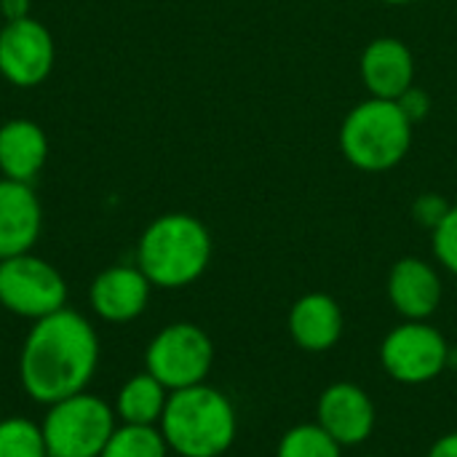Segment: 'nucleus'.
I'll use <instances>...</instances> for the list:
<instances>
[{"mask_svg": "<svg viewBox=\"0 0 457 457\" xmlns=\"http://www.w3.org/2000/svg\"><path fill=\"white\" fill-rule=\"evenodd\" d=\"M99 364V337L86 316L62 308L32 321L19 353V380L37 404L83 394Z\"/></svg>", "mask_w": 457, "mask_h": 457, "instance_id": "obj_1", "label": "nucleus"}, {"mask_svg": "<svg viewBox=\"0 0 457 457\" xmlns=\"http://www.w3.org/2000/svg\"><path fill=\"white\" fill-rule=\"evenodd\" d=\"M212 252V233L198 217L187 212H169L142 230L137 244V268L158 289H182L206 273Z\"/></svg>", "mask_w": 457, "mask_h": 457, "instance_id": "obj_2", "label": "nucleus"}, {"mask_svg": "<svg viewBox=\"0 0 457 457\" xmlns=\"http://www.w3.org/2000/svg\"><path fill=\"white\" fill-rule=\"evenodd\" d=\"M169 450L179 457H222L236 442L238 415L214 386L171 391L158 423Z\"/></svg>", "mask_w": 457, "mask_h": 457, "instance_id": "obj_3", "label": "nucleus"}, {"mask_svg": "<svg viewBox=\"0 0 457 457\" xmlns=\"http://www.w3.org/2000/svg\"><path fill=\"white\" fill-rule=\"evenodd\" d=\"M415 137V123L399 107L396 99L370 96L351 107L340 126V153L343 158L367 174H383L396 169Z\"/></svg>", "mask_w": 457, "mask_h": 457, "instance_id": "obj_4", "label": "nucleus"}, {"mask_svg": "<svg viewBox=\"0 0 457 457\" xmlns=\"http://www.w3.org/2000/svg\"><path fill=\"white\" fill-rule=\"evenodd\" d=\"M48 457H99L115 426V410L83 391L48 407L43 423Z\"/></svg>", "mask_w": 457, "mask_h": 457, "instance_id": "obj_5", "label": "nucleus"}, {"mask_svg": "<svg viewBox=\"0 0 457 457\" xmlns=\"http://www.w3.org/2000/svg\"><path fill=\"white\" fill-rule=\"evenodd\" d=\"M380 364L394 383L426 386L453 364V348L434 324L402 321L383 337Z\"/></svg>", "mask_w": 457, "mask_h": 457, "instance_id": "obj_6", "label": "nucleus"}, {"mask_svg": "<svg viewBox=\"0 0 457 457\" xmlns=\"http://www.w3.org/2000/svg\"><path fill=\"white\" fill-rule=\"evenodd\" d=\"M214 364L212 337L190 321L163 327L145 351L147 372L169 391H182L206 383Z\"/></svg>", "mask_w": 457, "mask_h": 457, "instance_id": "obj_7", "label": "nucleus"}, {"mask_svg": "<svg viewBox=\"0 0 457 457\" xmlns=\"http://www.w3.org/2000/svg\"><path fill=\"white\" fill-rule=\"evenodd\" d=\"M0 305L19 319H46L67 308V281L32 252L0 260Z\"/></svg>", "mask_w": 457, "mask_h": 457, "instance_id": "obj_8", "label": "nucleus"}, {"mask_svg": "<svg viewBox=\"0 0 457 457\" xmlns=\"http://www.w3.org/2000/svg\"><path fill=\"white\" fill-rule=\"evenodd\" d=\"M56 48L51 32L32 16L5 21L0 29V75L19 88L40 86L54 70Z\"/></svg>", "mask_w": 457, "mask_h": 457, "instance_id": "obj_9", "label": "nucleus"}, {"mask_svg": "<svg viewBox=\"0 0 457 457\" xmlns=\"http://www.w3.org/2000/svg\"><path fill=\"white\" fill-rule=\"evenodd\" d=\"M316 423L345 450L364 445L378 423L372 396L348 380L332 383L316 402Z\"/></svg>", "mask_w": 457, "mask_h": 457, "instance_id": "obj_10", "label": "nucleus"}, {"mask_svg": "<svg viewBox=\"0 0 457 457\" xmlns=\"http://www.w3.org/2000/svg\"><path fill=\"white\" fill-rule=\"evenodd\" d=\"M386 292L404 321H428L442 305L445 287L439 270L428 260L402 257L388 270Z\"/></svg>", "mask_w": 457, "mask_h": 457, "instance_id": "obj_11", "label": "nucleus"}, {"mask_svg": "<svg viewBox=\"0 0 457 457\" xmlns=\"http://www.w3.org/2000/svg\"><path fill=\"white\" fill-rule=\"evenodd\" d=\"M150 292L153 284L137 265H112L91 281L88 303L99 319L110 324H129L145 313Z\"/></svg>", "mask_w": 457, "mask_h": 457, "instance_id": "obj_12", "label": "nucleus"}, {"mask_svg": "<svg viewBox=\"0 0 457 457\" xmlns=\"http://www.w3.org/2000/svg\"><path fill=\"white\" fill-rule=\"evenodd\" d=\"M359 72L370 96L399 99L410 86H415V54L399 37H375L361 51Z\"/></svg>", "mask_w": 457, "mask_h": 457, "instance_id": "obj_13", "label": "nucleus"}, {"mask_svg": "<svg viewBox=\"0 0 457 457\" xmlns=\"http://www.w3.org/2000/svg\"><path fill=\"white\" fill-rule=\"evenodd\" d=\"M40 228L43 212L32 185L0 177V260L32 252Z\"/></svg>", "mask_w": 457, "mask_h": 457, "instance_id": "obj_14", "label": "nucleus"}, {"mask_svg": "<svg viewBox=\"0 0 457 457\" xmlns=\"http://www.w3.org/2000/svg\"><path fill=\"white\" fill-rule=\"evenodd\" d=\"M295 345L305 353H327L335 348L345 329L340 303L327 292H308L295 300L287 316Z\"/></svg>", "mask_w": 457, "mask_h": 457, "instance_id": "obj_15", "label": "nucleus"}, {"mask_svg": "<svg viewBox=\"0 0 457 457\" xmlns=\"http://www.w3.org/2000/svg\"><path fill=\"white\" fill-rule=\"evenodd\" d=\"M48 161V137L29 118H11L0 126V171L8 179L27 182L43 171Z\"/></svg>", "mask_w": 457, "mask_h": 457, "instance_id": "obj_16", "label": "nucleus"}, {"mask_svg": "<svg viewBox=\"0 0 457 457\" xmlns=\"http://www.w3.org/2000/svg\"><path fill=\"white\" fill-rule=\"evenodd\" d=\"M169 388L147 370L129 378L115 396V418L129 426H158L169 402Z\"/></svg>", "mask_w": 457, "mask_h": 457, "instance_id": "obj_17", "label": "nucleus"}, {"mask_svg": "<svg viewBox=\"0 0 457 457\" xmlns=\"http://www.w3.org/2000/svg\"><path fill=\"white\" fill-rule=\"evenodd\" d=\"M169 445L158 426H129L112 431L99 457H169Z\"/></svg>", "mask_w": 457, "mask_h": 457, "instance_id": "obj_18", "label": "nucleus"}, {"mask_svg": "<svg viewBox=\"0 0 457 457\" xmlns=\"http://www.w3.org/2000/svg\"><path fill=\"white\" fill-rule=\"evenodd\" d=\"M276 457H343V447L319 423H297L278 439Z\"/></svg>", "mask_w": 457, "mask_h": 457, "instance_id": "obj_19", "label": "nucleus"}, {"mask_svg": "<svg viewBox=\"0 0 457 457\" xmlns=\"http://www.w3.org/2000/svg\"><path fill=\"white\" fill-rule=\"evenodd\" d=\"M0 457H48L40 423L16 415L0 420Z\"/></svg>", "mask_w": 457, "mask_h": 457, "instance_id": "obj_20", "label": "nucleus"}, {"mask_svg": "<svg viewBox=\"0 0 457 457\" xmlns=\"http://www.w3.org/2000/svg\"><path fill=\"white\" fill-rule=\"evenodd\" d=\"M431 249L436 262L447 273L457 276V204H453V209L439 222V228L431 230Z\"/></svg>", "mask_w": 457, "mask_h": 457, "instance_id": "obj_21", "label": "nucleus"}, {"mask_svg": "<svg viewBox=\"0 0 457 457\" xmlns=\"http://www.w3.org/2000/svg\"><path fill=\"white\" fill-rule=\"evenodd\" d=\"M450 209H453V204L445 195H439V193H420L412 201V220L420 228L434 230V228H439V222L447 217Z\"/></svg>", "mask_w": 457, "mask_h": 457, "instance_id": "obj_22", "label": "nucleus"}, {"mask_svg": "<svg viewBox=\"0 0 457 457\" xmlns=\"http://www.w3.org/2000/svg\"><path fill=\"white\" fill-rule=\"evenodd\" d=\"M396 102H399V107L407 112V118H410L412 123H420V120L431 112V96H428V91H423L420 86H410Z\"/></svg>", "mask_w": 457, "mask_h": 457, "instance_id": "obj_23", "label": "nucleus"}, {"mask_svg": "<svg viewBox=\"0 0 457 457\" xmlns=\"http://www.w3.org/2000/svg\"><path fill=\"white\" fill-rule=\"evenodd\" d=\"M0 13L5 21H19L29 16V0H0Z\"/></svg>", "mask_w": 457, "mask_h": 457, "instance_id": "obj_24", "label": "nucleus"}, {"mask_svg": "<svg viewBox=\"0 0 457 457\" xmlns=\"http://www.w3.org/2000/svg\"><path fill=\"white\" fill-rule=\"evenodd\" d=\"M426 457H457V431L439 436Z\"/></svg>", "mask_w": 457, "mask_h": 457, "instance_id": "obj_25", "label": "nucleus"}, {"mask_svg": "<svg viewBox=\"0 0 457 457\" xmlns=\"http://www.w3.org/2000/svg\"><path fill=\"white\" fill-rule=\"evenodd\" d=\"M386 5H410V3H418V0H380Z\"/></svg>", "mask_w": 457, "mask_h": 457, "instance_id": "obj_26", "label": "nucleus"}, {"mask_svg": "<svg viewBox=\"0 0 457 457\" xmlns=\"http://www.w3.org/2000/svg\"><path fill=\"white\" fill-rule=\"evenodd\" d=\"M367 457H378V455H367Z\"/></svg>", "mask_w": 457, "mask_h": 457, "instance_id": "obj_27", "label": "nucleus"}]
</instances>
